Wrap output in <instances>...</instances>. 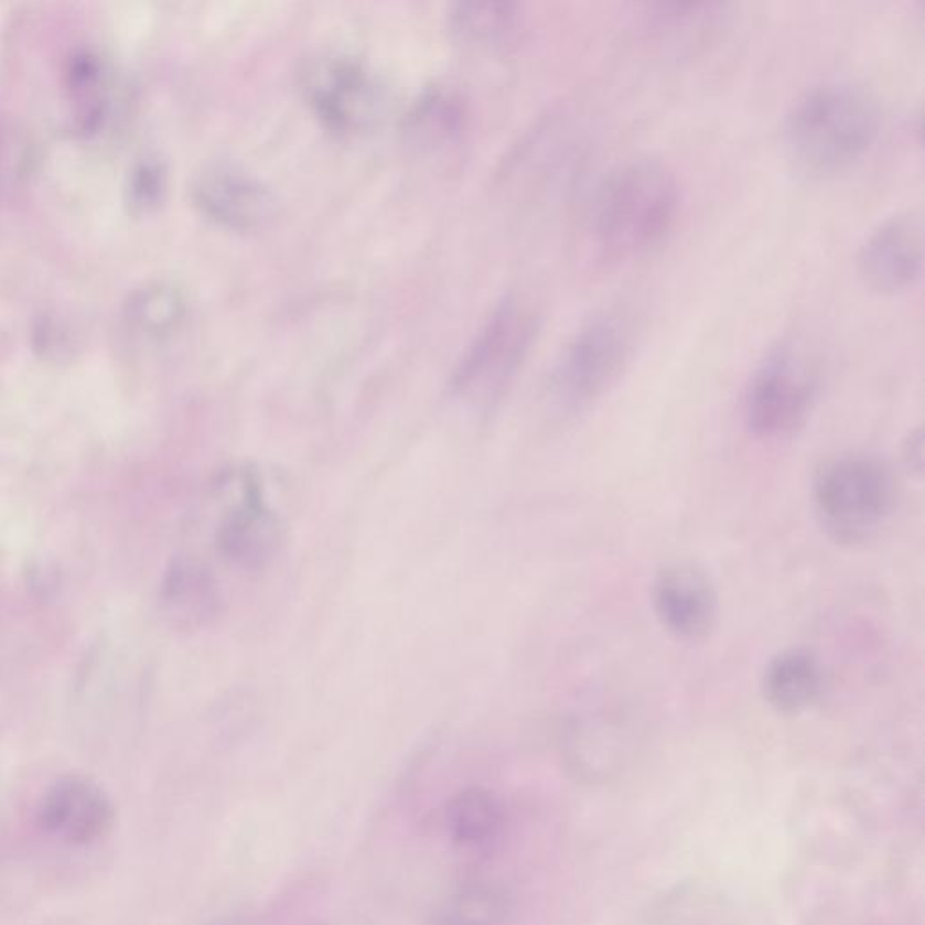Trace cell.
I'll return each instance as SVG.
<instances>
[{"mask_svg": "<svg viewBox=\"0 0 925 925\" xmlns=\"http://www.w3.org/2000/svg\"><path fill=\"white\" fill-rule=\"evenodd\" d=\"M881 123V106L871 90L853 80L819 82L786 112L783 147L805 180H836L870 154Z\"/></svg>", "mask_w": 925, "mask_h": 925, "instance_id": "6da1fadb", "label": "cell"}, {"mask_svg": "<svg viewBox=\"0 0 925 925\" xmlns=\"http://www.w3.org/2000/svg\"><path fill=\"white\" fill-rule=\"evenodd\" d=\"M681 206L684 189L667 163L625 161L605 175L591 200L588 234L596 256L613 265L647 256L675 230Z\"/></svg>", "mask_w": 925, "mask_h": 925, "instance_id": "7a4b0ae2", "label": "cell"}, {"mask_svg": "<svg viewBox=\"0 0 925 925\" xmlns=\"http://www.w3.org/2000/svg\"><path fill=\"white\" fill-rule=\"evenodd\" d=\"M896 475L876 455H833L811 480V503L820 528L839 545L859 546L881 534L895 514Z\"/></svg>", "mask_w": 925, "mask_h": 925, "instance_id": "3957f363", "label": "cell"}, {"mask_svg": "<svg viewBox=\"0 0 925 925\" xmlns=\"http://www.w3.org/2000/svg\"><path fill=\"white\" fill-rule=\"evenodd\" d=\"M635 336L619 311H601L571 335L551 369L548 395L564 416H577L599 404L630 366Z\"/></svg>", "mask_w": 925, "mask_h": 925, "instance_id": "277c9868", "label": "cell"}, {"mask_svg": "<svg viewBox=\"0 0 925 925\" xmlns=\"http://www.w3.org/2000/svg\"><path fill=\"white\" fill-rule=\"evenodd\" d=\"M536 333L537 315L528 302L517 297L501 302L455 367V400L481 412L497 406L525 364Z\"/></svg>", "mask_w": 925, "mask_h": 925, "instance_id": "5b68a950", "label": "cell"}, {"mask_svg": "<svg viewBox=\"0 0 925 925\" xmlns=\"http://www.w3.org/2000/svg\"><path fill=\"white\" fill-rule=\"evenodd\" d=\"M819 396L810 355L792 342L775 345L752 370L743 395L745 426L760 440H783L806 426Z\"/></svg>", "mask_w": 925, "mask_h": 925, "instance_id": "8992f818", "label": "cell"}, {"mask_svg": "<svg viewBox=\"0 0 925 925\" xmlns=\"http://www.w3.org/2000/svg\"><path fill=\"white\" fill-rule=\"evenodd\" d=\"M304 89L316 115L342 132L369 129L386 115L387 93L369 69L351 58H324L305 73Z\"/></svg>", "mask_w": 925, "mask_h": 925, "instance_id": "52a82bcc", "label": "cell"}, {"mask_svg": "<svg viewBox=\"0 0 925 925\" xmlns=\"http://www.w3.org/2000/svg\"><path fill=\"white\" fill-rule=\"evenodd\" d=\"M237 488L239 495L217 525V551L240 570H262L282 546V520L266 499L257 472H240Z\"/></svg>", "mask_w": 925, "mask_h": 925, "instance_id": "ba28073f", "label": "cell"}, {"mask_svg": "<svg viewBox=\"0 0 925 925\" xmlns=\"http://www.w3.org/2000/svg\"><path fill=\"white\" fill-rule=\"evenodd\" d=\"M924 270V225L915 212L882 221L862 240L857 271L865 288L879 295L910 291Z\"/></svg>", "mask_w": 925, "mask_h": 925, "instance_id": "9c48e42d", "label": "cell"}, {"mask_svg": "<svg viewBox=\"0 0 925 925\" xmlns=\"http://www.w3.org/2000/svg\"><path fill=\"white\" fill-rule=\"evenodd\" d=\"M653 605L662 627L681 642L706 641L718 622V593L695 562L664 566L653 584Z\"/></svg>", "mask_w": 925, "mask_h": 925, "instance_id": "30bf717a", "label": "cell"}, {"mask_svg": "<svg viewBox=\"0 0 925 925\" xmlns=\"http://www.w3.org/2000/svg\"><path fill=\"white\" fill-rule=\"evenodd\" d=\"M39 822L67 845L86 846L104 839L115 825V806L93 781H56L39 806Z\"/></svg>", "mask_w": 925, "mask_h": 925, "instance_id": "8fae6325", "label": "cell"}, {"mask_svg": "<svg viewBox=\"0 0 925 925\" xmlns=\"http://www.w3.org/2000/svg\"><path fill=\"white\" fill-rule=\"evenodd\" d=\"M194 200L206 216L232 230H256L277 212L276 197L262 183L226 166L197 175Z\"/></svg>", "mask_w": 925, "mask_h": 925, "instance_id": "7c38bea8", "label": "cell"}, {"mask_svg": "<svg viewBox=\"0 0 925 925\" xmlns=\"http://www.w3.org/2000/svg\"><path fill=\"white\" fill-rule=\"evenodd\" d=\"M216 577L194 559H178L166 568L160 585V610L174 630L194 631L221 613Z\"/></svg>", "mask_w": 925, "mask_h": 925, "instance_id": "4fadbf2b", "label": "cell"}, {"mask_svg": "<svg viewBox=\"0 0 925 925\" xmlns=\"http://www.w3.org/2000/svg\"><path fill=\"white\" fill-rule=\"evenodd\" d=\"M825 690V670L808 649H786L772 656L761 675V695L783 716L803 714Z\"/></svg>", "mask_w": 925, "mask_h": 925, "instance_id": "5bb4252c", "label": "cell"}, {"mask_svg": "<svg viewBox=\"0 0 925 925\" xmlns=\"http://www.w3.org/2000/svg\"><path fill=\"white\" fill-rule=\"evenodd\" d=\"M445 819L452 839L465 848L491 845L503 828L499 800L481 788L458 794L447 806Z\"/></svg>", "mask_w": 925, "mask_h": 925, "instance_id": "9a60e30c", "label": "cell"}, {"mask_svg": "<svg viewBox=\"0 0 925 925\" xmlns=\"http://www.w3.org/2000/svg\"><path fill=\"white\" fill-rule=\"evenodd\" d=\"M510 902L505 891L472 882L455 891L441 911V925H508Z\"/></svg>", "mask_w": 925, "mask_h": 925, "instance_id": "2e32d148", "label": "cell"}, {"mask_svg": "<svg viewBox=\"0 0 925 925\" xmlns=\"http://www.w3.org/2000/svg\"><path fill=\"white\" fill-rule=\"evenodd\" d=\"M185 311L180 291L166 284L146 286L136 291L127 304V319L136 330L147 335H163L171 331Z\"/></svg>", "mask_w": 925, "mask_h": 925, "instance_id": "e0dca14e", "label": "cell"}, {"mask_svg": "<svg viewBox=\"0 0 925 925\" xmlns=\"http://www.w3.org/2000/svg\"><path fill=\"white\" fill-rule=\"evenodd\" d=\"M455 30L477 42H501L516 28V11L510 4H465L454 15Z\"/></svg>", "mask_w": 925, "mask_h": 925, "instance_id": "ac0fdd59", "label": "cell"}, {"mask_svg": "<svg viewBox=\"0 0 925 925\" xmlns=\"http://www.w3.org/2000/svg\"><path fill=\"white\" fill-rule=\"evenodd\" d=\"M161 186H163V174H161L160 166L155 163L143 165L135 178L132 200H135L136 205H152L160 197Z\"/></svg>", "mask_w": 925, "mask_h": 925, "instance_id": "d6986e66", "label": "cell"}]
</instances>
